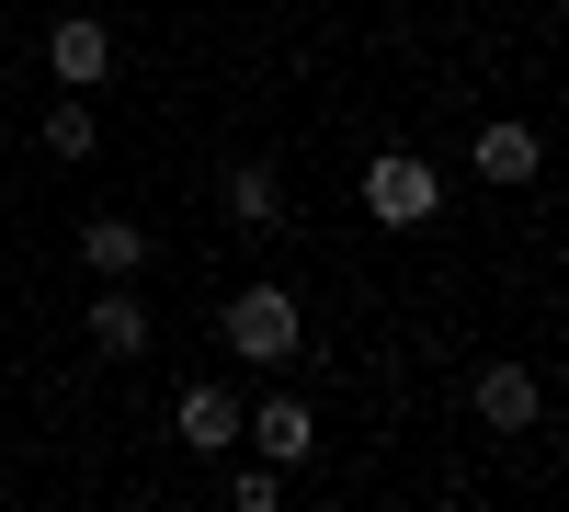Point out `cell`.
Masks as SVG:
<instances>
[{
    "label": "cell",
    "instance_id": "cell-3",
    "mask_svg": "<svg viewBox=\"0 0 569 512\" xmlns=\"http://www.w3.org/2000/svg\"><path fill=\"white\" fill-rule=\"evenodd\" d=\"M240 444H262V468H308L319 455V410L308 399H262V410H240Z\"/></svg>",
    "mask_w": 569,
    "mask_h": 512
},
{
    "label": "cell",
    "instance_id": "cell-10",
    "mask_svg": "<svg viewBox=\"0 0 569 512\" xmlns=\"http://www.w3.org/2000/svg\"><path fill=\"white\" fill-rule=\"evenodd\" d=\"M228 217H240V228H273V217H284L273 160H228Z\"/></svg>",
    "mask_w": 569,
    "mask_h": 512
},
{
    "label": "cell",
    "instance_id": "cell-2",
    "mask_svg": "<svg viewBox=\"0 0 569 512\" xmlns=\"http://www.w3.org/2000/svg\"><path fill=\"white\" fill-rule=\"evenodd\" d=\"M365 217H376V228H433V217H445V171L410 160V149L365 160Z\"/></svg>",
    "mask_w": 569,
    "mask_h": 512
},
{
    "label": "cell",
    "instance_id": "cell-12",
    "mask_svg": "<svg viewBox=\"0 0 569 512\" xmlns=\"http://www.w3.org/2000/svg\"><path fill=\"white\" fill-rule=\"evenodd\" d=\"M273 490H284L273 468H228V501H240V512H273Z\"/></svg>",
    "mask_w": 569,
    "mask_h": 512
},
{
    "label": "cell",
    "instance_id": "cell-9",
    "mask_svg": "<svg viewBox=\"0 0 569 512\" xmlns=\"http://www.w3.org/2000/svg\"><path fill=\"white\" fill-rule=\"evenodd\" d=\"M91 353H114V364H137V353H149V308H137L126 285H103V297H91Z\"/></svg>",
    "mask_w": 569,
    "mask_h": 512
},
{
    "label": "cell",
    "instance_id": "cell-6",
    "mask_svg": "<svg viewBox=\"0 0 569 512\" xmlns=\"http://www.w3.org/2000/svg\"><path fill=\"white\" fill-rule=\"evenodd\" d=\"M467 160H479V182H501V194H525V182L547 171V149H536V126H479V149H467Z\"/></svg>",
    "mask_w": 569,
    "mask_h": 512
},
{
    "label": "cell",
    "instance_id": "cell-5",
    "mask_svg": "<svg viewBox=\"0 0 569 512\" xmlns=\"http://www.w3.org/2000/svg\"><path fill=\"white\" fill-rule=\"evenodd\" d=\"M467 399H479L490 433H536V410H547V388L525 377V364H479V388H467Z\"/></svg>",
    "mask_w": 569,
    "mask_h": 512
},
{
    "label": "cell",
    "instance_id": "cell-7",
    "mask_svg": "<svg viewBox=\"0 0 569 512\" xmlns=\"http://www.w3.org/2000/svg\"><path fill=\"white\" fill-rule=\"evenodd\" d=\"M80 262L103 273V285H137V273H149V228H137V217H91L80 228Z\"/></svg>",
    "mask_w": 569,
    "mask_h": 512
},
{
    "label": "cell",
    "instance_id": "cell-1",
    "mask_svg": "<svg viewBox=\"0 0 569 512\" xmlns=\"http://www.w3.org/2000/svg\"><path fill=\"white\" fill-rule=\"evenodd\" d=\"M217 342L240 353V364H297V353H308V319H297L284 285H240V297L217 308Z\"/></svg>",
    "mask_w": 569,
    "mask_h": 512
},
{
    "label": "cell",
    "instance_id": "cell-4",
    "mask_svg": "<svg viewBox=\"0 0 569 512\" xmlns=\"http://www.w3.org/2000/svg\"><path fill=\"white\" fill-rule=\"evenodd\" d=\"M46 69H58V91H103L114 80V34L91 23V12H69L58 34H46Z\"/></svg>",
    "mask_w": 569,
    "mask_h": 512
},
{
    "label": "cell",
    "instance_id": "cell-8",
    "mask_svg": "<svg viewBox=\"0 0 569 512\" xmlns=\"http://www.w3.org/2000/svg\"><path fill=\"white\" fill-rule=\"evenodd\" d=\"M171 433L194 455H228V444H240V399H228V388H182L171 399Z\"/></svg>",
    "mask_w": 569,
    "mask_h": 512
},
{
    "label": "cell",
    "instance_id": "cell-11",
    "mask_svg": "<svg viewBox=\"0 0 569 512\" xmlns=\"http://www.w3.org/2000/svg\"><path fill=\"white\" fill-rule=\"evenodd\" d=\"M46 160H91V103H46Z\"/></svg>",
    "mask_w": 569,
    "mask_h": 512
}]
</instances>
